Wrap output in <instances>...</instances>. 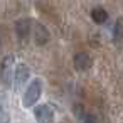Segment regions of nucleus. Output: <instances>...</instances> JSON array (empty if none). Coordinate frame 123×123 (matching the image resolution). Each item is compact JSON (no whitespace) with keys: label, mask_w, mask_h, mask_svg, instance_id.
Here are the masks:
<instances>
[{"label":"nucleus","mask_w":123,"mask_h":123,"mask_svg":"<svg viewBox=\"0 0 123 123\" xmlns=\"http://www.w3.org/2000/svg\"><path fill=\"white\" fill-rule=\"evenodd\" d=\"M41 93H42V83H41V79H34V81L29 84V88L25 89V93H24V98H22L24 106H25V108L34 106V105L39 101Z\"/></svg>","instance_id":"1"},{"label":"nucleus","mask_w":123,"mask_h":123,"mask_svg":"<svg viewBox=\"0 0 123 123\" xmlns=\"http://www.w3.org/2000/svg\"><path fill=\"white\" fill-rule=\"evenodd\" d=\"M34 116L37 120V123H52L54 120V111L51 110V106L47 105H39L34 108Z\"/></svg>","instance_id":"2"},{"label":"nucleus","mask_w":123,"mask_h":123,"mask_svg":"<svg viewBox=\"0 0 123 123\" xmlns=\"http://www.w3.org/2000/svg\"><path fill=\"white\" fill-rule=\"evenodd\" d=\"M31 31H32L31 19H20L15 22V34L20 41H27V37L31 36Z\"/></svg>","instance_id":"3"},{"label":"nucleus","mask_w":123,"mask_h":123,"mask_svg":"<svg viewBox=\"0 0 123 123\" xmlns=\"http://www.w3.org/2000/svg\"><path fill=\"white\" fill-rule=\"evenodd\" d=\"M14 56H7L4 61H2V69H0V74H2V79L5 84H10L12 83V68H14Z\"/></svg>","instance_id":"4"},{"label":"nucleus","mask_w":123,"mask_h":123,"mask_svg":"<svg viewBox=\"0 0 123 123\" xmlns=\"http://www.w3.org/2000/svg\"><path fill=\"white\" fill-rule=\"evenodd\" d=\"M91 66H93V59H91L89 54H86V52H78V54L74 56V68H76L78 71H88Z\"/></svg>","instance_id":"5"},{"label":"nucleus","mask_w":123,"mask_h":123,"mask_svg":"<svg viewBox=\"0 0 123 123\" xmlns=\"http://www.w3.org/2000/svg\"><path fill=\"white\" fill-rule=\"evenodd\" d=\"M29 78H31V69H29V66L19 64V66L15 68V86H17V88H22L24 83H25Z\"/></svg>","instance_id":"6"},{"label":"nucleus","mask_w":123,"mask_h":123,"mask_svg":"<svg viewBox=\"0 0 123 123\" xmlns=\"http://www.w3.org/2000/svg\"><path fill=\"white\" fill-rule=\"evenodd\" d=\"M34 41L37 46H44L49 41V31L42 25V24H36L34 27Z\"/></svg>","instance_id":"7"},{"label":"nucleus","mask_w":123,"mask_h":123,"mask_svg":"<svg viewBox=\"0 0 123 123\" xmlns=\"http://www.w3.org/2000/svg\"><path fill=\"white\" fill-rule=\"evenodd\" d=\"M91 19L96 22V24H105L108 20V14L103 7H94L91 10Z\"/></svg>","instance_id":"8"},{"label":"nucleus","mask_w":123,"mask_h":123,"mask_svg":"<svg viewBox=\"0 0 123 123\" xmlns=\"http://www.w3.org/2000/svg\"><path fill=\"white\" fill-rule=\"evenodd\" d=\"M115 39L116 41L123 39V20H116V25H115Z\"/></svg>","instance_id":"9"},{"label":"nucleus","mask_w":123,"mask_h":123,"mask_svg":"<svg viewBox=\"0 0 123 123\" xmlns=\"http://www.w3.org/2000/svg\"><path fill=\"white\" fill-rule=\"evenodd\" d=\"M74 115H76V118H79V120H84V118H86L83 105H78V103L74 105Z\"/></svg>","instance_id":"10"},{"label":"nucleus","mask_w":123,"mask_h":123,"mask_svg":"<svg viewBox=\"0 0 123 123\" xmlns=\"http://www.w3.org/2000/svg\"><path fill=\"white\" fill-rule=\"evenodd\" d=\"M0 123H9V115L4 111L2 106H0Z\"/></svg>","instance_id":"11"},{"label":"nucleus","mask_w":123,"mask_h":123,"mask_svg":"<svg viewBox=\"0 0 123 123\" xmlns=\"http://www.w3.org/2000/svg\"><path fill=\"white\" fill-rule=\"evenodd\" d=\"M84 123H96V118H94L93 115H86V118H84Z\"/></svg>","instance_id":"12"}]
</instances>
